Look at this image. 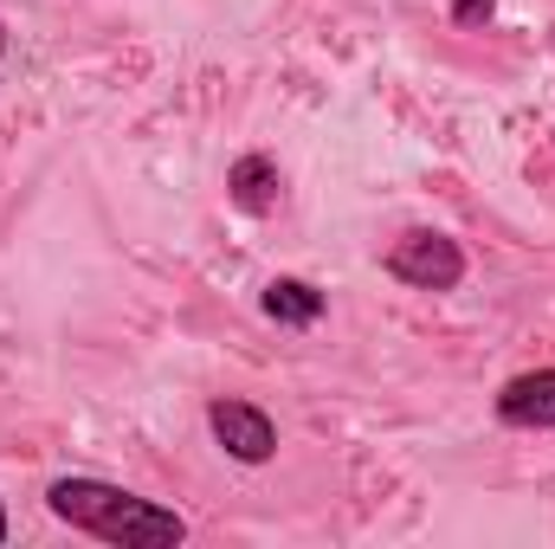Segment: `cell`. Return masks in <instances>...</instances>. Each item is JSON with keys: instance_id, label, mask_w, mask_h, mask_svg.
Here are the masks:
<instances>
[{"instance_id": "obj_1", "label": "cell", "mask_w": 555, "mask_h": 549, "mask_svg": "<svg viewBox=\"0 0 555 549\" xmlns=\"http://www.w3.org/2000/svg\"><path fill=\"white\" fill-rule=\"evenodd\" d=\"M46 505H52L59 524H72V531H85V537H98V544H117V549L188 544L181 511L149 505L137 491H124V485H104V478H59V485L46 491Z\"/></svg>"}, {"instance_id": "obj_2", "label": "cell", "mask_w": 555, "mask_h": 549, "mask_svg": "<svg viewBox=\"0 0 555 549\" xmlns=\"http://www.w3.org/2000/svg\"><path fill=\"white\" fill-rule=\"evenodd\" d=\"M388 272L420 284V291H452V284L465 278V253H459V240H446V233H408V240L388 253Z\"/></svg>"}, {"instance_id": "obj_3", "label": "cell", "mask_w": 555, "mask_h": 549, "mask_svg": "<svg viewBox=\"0 0 555 549\" xmlns=\"http://www.w3.org/2000/svg\"><path fill=\"white\" fill-rule=\"evenodd\" d=\"M207 426H214V439H220L240 465H266L278 452V426L253 408V401H214Z\"/></svg>"}, {"instance_id": "obj_4", "label": "cell", "mask_w": 555, "mask_h": 549, "mask_svg": "<svg viewBox=\"0 0 555 549\" xmlns=\"http://www.w3.org/2000/svg\"><path fill=\"white\" fill-rule=\"evenodd\" d=\"M498 420H504V426H555V369H537V375L504 382Z\"/></svg>"}, {"instance_id": "obj_5", "label": "cell", "mask_w": 555, "mask_h": 549, "mask_svg": "<svg viewBox=\"0 0 555 549\" xmlns=\"http://www.w3.org/2000/svg\"><path fill=\"white\" fill-rule=\"evenodd\" d=\"M227 194H233V207H246V214H272L278 194H284L278 162H266V155H240L233 175H227Z\"/></svg>"}, {"instance_id": "obj_6", "label": "cell", "mask_w": 555, "mask_h": 549, "mask_svg": "<svg viewBox=\"0 0 555 549\" xmlns=\"http://www.w3.org/2000/svg\"><path fill=\"white\" fill-rule=\"evenodd\" d=\"M266 317L291 323V330H304V323L323 317V291L304 284V278H272V284H266Z\"/></svg>"}, {"instance_id": "obj_7", "label": "cell", "mask_w": 555, "mask_h": 549, "mask_svg": "<svg viewBox=\"0 0 555 549\" xmlns=\"http://www.w3.org/2000/svg\"><path fill=\"white\" fill-rule=\"evenodd\" d=\"M452 13H459V20H465V26H472V20H491V0H459V7H452Z\"/></svg>"}, {"instance_id": "obj_8", "label": "cell", "mask_w": 555, "mask_h": 549, "mask_svg": "<svg viewBox=\"0 0 555 549\" xmlns=\"http://www.w3.org/2000/svg\"><path fill=\"white\" fill-rule=\"evenodd\" d=\"M0 544H7V511H0Z\"/></svg>"}, {"instance_id": "obj_9", "label": "cell", "mask_w": 555, "mask_h": 549, "mask_svg": "<svg viewBox=\"0 0 555 549\" xmlns=\"http://www.w3.org/2000/svg\"><path fill=\"white\" fill-rule=\"evenodd\" d=\"M0 52H7V33H0Z\"/></svg>"}]
</instances>
